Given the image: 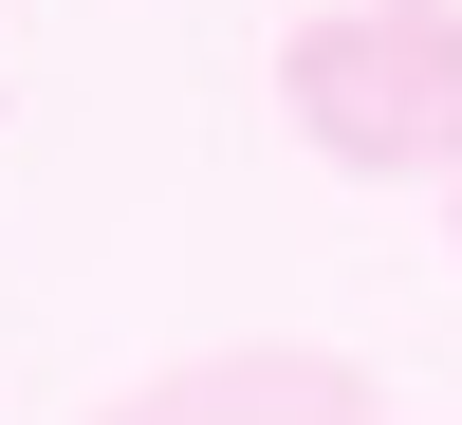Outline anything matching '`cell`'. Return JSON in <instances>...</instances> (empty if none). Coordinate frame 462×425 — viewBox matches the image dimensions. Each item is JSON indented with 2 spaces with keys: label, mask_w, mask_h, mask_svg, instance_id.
<instances>
[{
  "label": "cell",
  "mask_w": 462,
  "mask_h": 425,
  "mask_svg": "<svg viewBox=\"0 0 462 425\" xmlns=\"http://www.w3.org/2000/svg\"><path fill=\"white\" fill-rule=\"evenodd\" d=\"M278 111L333 185H462V0H315L278 37Z\"/></svg>",
  "instance_id": "6da1fadb"
},
{
  "label": "cell",
  "mask_w": 462,
  "mask_h": 425,
  "mask_svg": "<svg viewBox=\"0 0 462 425\" xmlns=\"http://www.w3.org/2000/svg\"><path fill=\"white\" fill-rule=\"evenodd\" d=\"M93 425H370V370L315 333H241V352H185L148 389H111Z\"/></svg>",
  "instance_id": "7a4b0ae2"
},
{
  "label": "cell",
  "mask_w": 462,
  "mask_h": 425,
  "mask_svg": "<svg viewBox=\"0 0 462 425\" xmlns=\"http://www.w3.org/2000/svg\"><path fill=\"white\" fill-rule=\"evenodd\" d=\"M444 241H462V185H444Z\"/></svg>",
  "instance_id": "3957f363"
}]
</instances>
